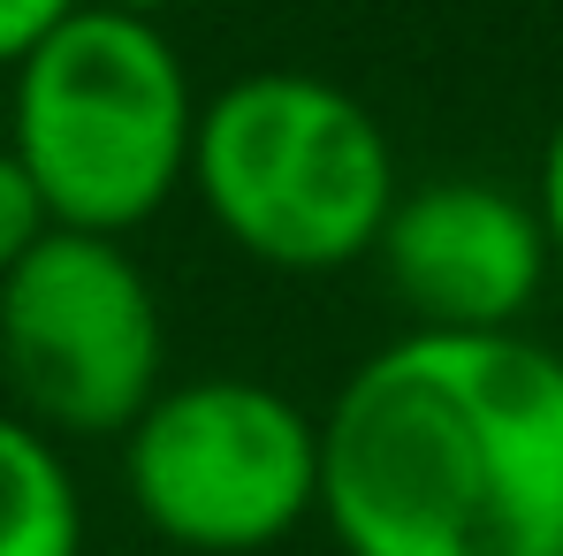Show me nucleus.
I'll list each match as a JSON object with an SVG mask.
<instances>
[{
  "label": "nucleus",
  "mask_w": 563,
  "mask_h": 556,
  "mask_svg": "<svg viewBox=\"0 0 563 556\" xmlns=\"http://www.w3.org/2000/svg\"><path fill=\"white\" fill-rule=\"evenodd\" d=\"M320 519L343 556H556L563 351L526 328L380 344L320 412Z\"/></svg>",
  "instance_id": "nucleus-1"
},
{
  "label": "nucleus",
  "mask_w": 563,
  "mask_h": 556,
  "mask_svg": "<svg viewBox=\"0 0 563 556\" xmlns=\"http://www.w3.org/2000/svg\"><path fill=\"white\" fill-rule=\"evenodd\" d=\"M190 130L198 92L153 15L77 0L15 62L8 153L38 184L54 229L122 237L153 221L190 176Z\"/></svg>",
  "instance_id": "nucleus-2"
},
{
  "label": "nucleus",
  "mask_w": 563,
  "mask_h": 556,
  "mask_svg": "<svg viewBox=\"0 0 563 556\" xmlns=\"http://www.w3.org/2000/svg\"><path fill=\"white\" fill-rule=\"evenodd\" d=\"M190 184L221 237L267 268H351L396 206V145L374 107L312 69H252L198 99Z\"/></svg>",
  "instance_id": "nucleus-3"
},
{
  "label": "nucleus",
  "mask_w": 563,
  "mask_h": 556,
  "mask_svg": "<svg viewBox=\"0 0 563 556\" xmlns=\"http://www.w3.org/2000/svg\"><path fill=\"white\" fill-rule=\"evenodd\" d=\"M122 480L161 542L260 556L320 511V419L267 381L198 373L130 419Z\"/></svg>",
  "instance_id": "nucleus-4"
},
{
  "label": "nucleus",
  "mask_w": 563,
  "mask_h": 556,
  "mask_svg": "<svg viewBox=\"0 0 563 556\" xmlns=\"http://www.w3.org/2000/svg\"><path fill=\"white\" fill-rule=\"evenodd\" d=\"M161 359V297L122 237L46 229L0 275V373L38 435H130Z\"/></svg>",
  "instance_id": "nucleus-5"
},
{
  "label": "nucleus",
  "mask_w": 563,
  "mask_h": 556,
  "mask_svg": "<svg viewBox=\"0 0 563 556\" xmlns=\"http://www.w3.org/2000/svg\"><path fill=\"white\" fill-rule=\"evenodd\" d=\"M380 268L404 313L434 336H503L533 313L549 282V237L533 198L479 176H442V184L396 190L380 221Z\"/></svg>",
  "instance_id": "nucleus-6"
},
{
  "label": "nucleus",
  "mask_w": 563,
  "mask_h": 556,
  "mask_svg": "<svg viewBox=\"0 0 563 556\" xmlns=\"http://www.w3.org/2000/svg\"><path fill=\"white\" fill-rule=\"evenodd\" d=\"M0 556H85L77 472L23 412H0Z\"/></svg>",
  "instance_id": "nucleus-7"
},
{
  "label": "nucleus",
  "mask_w": 563,
  "mask_h": 556,
  "mask_svg": "<svg viewBox=\"0 0 563 556\" xmlns=\"http://www.w3.org/2000/svg\"><path fill=\"white\" fill-rule=\"evenodd\" d=\"M46 229H54V214H46L38 184H31V176H23V161L0 145V275H8V268L46 237Z\"/></svg>",
  "instance_id": "nucleus-8"
},
{
  "label": "nucleus",
  "mask_w": 563,
  "mask_h": 556,
  "mask_svg": "<svg viewBox=\"0 0 563 556\" xmlns=\"http://www.w3.org/2000/svg\"><path fill=\"white\" fill-rule=\"evenodd\" d=\"M69 8H77V0H0V69H15Z\"/></svg>",
  "instance_id": "nucleus-9"
},
{
  "label": "nucleus",
  "mask_w": 563,
  "mask_h": 556,
  "mask_svg": "<svg viewBox=\"0 0 563 556\" xmlns=\"http://www.w3.org/2000/svg\"><path fill=\"white\" fill-rule=\"evenodd\" d=\"M533 214H541V237H549V260L563 268V115L541 145V184H533Z\"/></svg>",
  "instance_id": "nucleus-10"
},
{
  "label": "nucleus",
  "mask_w": 563,
  "mask_h": 556,
  "mask_svg": "<svg viewBox=\"0 0 563 556\" xmlns=\"http://www.w3.org/2000/svg\"><path fill=\"white\" fill-rule=\"evenodd\" d=\"M107 8H130V15H153V8H168V0H107Z\"/></svg>",
  "instance_id": "nucleus-11"
},
{
  "label": "nucleus",
  "mask_w": 563,
  "mask_h": 556,
  "mask_svg": "<svg viewBox=\"0 0 563 556\" xmlns=\"http://www.w3.org/2000/svg\"><path fill=\"white\" fill-rule=\"evenodd\" d=\"M556 556H563V549H556Z\"/></svg>",
  "instance_id": "nucleus-12"
}]
</instances>
